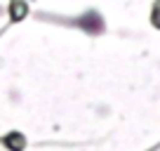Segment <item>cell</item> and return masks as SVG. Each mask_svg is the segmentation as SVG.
<instances>
[{"mask_svg":"<svg viewBox=\"0 0 160 151\" xmlns=\"http://www.w3.org/2000/svg\"><path fill=\"white\" fill-rule=\"evenodd\" d=\"M78 24L82 26L87 33H101V31H104V21H101V17L97 14V12H87V14H82Z\"/></svg>","mask_w":160,"mask_h":151,"instance_id":"obj_1","label":"cell"},{"mask_svg":"<svg viewBox=\"0 0 160 151\" xmlns=\"http://www.w3.org/2000/svg\"><path fill=\"white\" fill-rule=\"evenodd\" d=\"M2 142L7 144V149H10V151H21V149H24V137H21L19 132H12V135H7Z\"/></svg>","mask_w":160,"mask_h":151,"instance_id":"obj_2","label":"cell"},{"mask_svg":"<svg viewBox=\"0 0 160 151\" xmlns=\"http://www.w3.org/2000/svg\"><path fill=\"white\" fill-rule=\"evenodd\" d=\"M10 12H12V17H14V19H19V17H24V5H21L19 0H14V3H12V7H10Z\"/></svg>","mask_w":160,"mask_h":151,"instance_id":"obj_3","label":"cell"},{"mask_svg":"<svg viewBox=\"0 0 160 151\" xmlns=\"http://www.w3.org/2000/svg\"><path fill=\"white\" fill-rule=\"evenodd\" d=\"M153 24H155V26H160V3L155 5V10H153Z\"/></svg>","mask_w":160,"mask_h":151,"instance_id":"obj_4","label":"cell"}]
</instances>
